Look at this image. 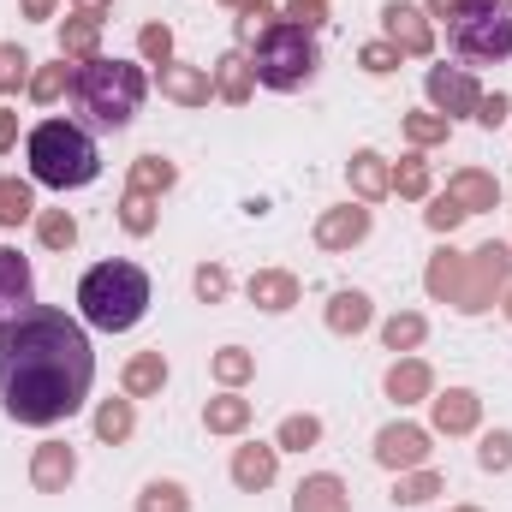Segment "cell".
Masks as SVG:
<instances>
[{"label":"cell","mask_w":512,"mask_h":512,"mask_svg":"<svg viewBox=\"0 0 512 512\" xmlns=\"http://www.w3.org/2000/svg\"><path fill=\"white\" fill-rule=\"evenodd\" d=\"M364 239H370V209H364V203L322 209V221H316V245H322V251H352V245H364Z\"/></svg>","instance_id":"cell-13"},{"label":"cell","mask_w":512,"mask_h":512,"mask_svg":"<svg viewBox=\"0 0 512 512\" xmlns=\"http://www.w3.org/2000/svg\"><path fill=\"white\" fill-rule=\"evenodd\" d=\"M393 191L399 197H429V161L411 149V155H399V167H393Z\"/></svg>","instance_id":"cell-37"},{"label":"cell","mask_w":512,"mask_h":512,"mask_svg":"<svg viewBox=\"0 0 512 512\" xmlns=\"http://www.w3.org/2000/svg\"><path fill=\"white\" fill-rule=\"evenodd\" d=\"M209 78H215V96H221V102H233V108H245V102H251V90H256V72H251V60H245L239 48H233V54H221Z\"/></svg>","instance_id":"cell-21"},{"label":"cell","mask_w":512,"mask_h":512,"mask_svg":"<svg viewBox=\"0 0 512 512\" xmlns=\"http://www.w3.org/2000/svg\"><path fill=\"white\" fill-rule=\"evenodd\" d=\"M72 477H78V453H72L66 441H42V447L30 453V483H36L42 495H60Z\"/></svg>","instance_id":"cell-15"},{"label":"cell","mask_w":512,"mask_h":512,"mask_svg":"<svg viewBox=\"0 0 512 512\" xmlns=\"http://www.w3.org/2000/svg\"><path fill=\"white\" fill-rule=\"evenodd\" d=\"M221 6H233V12H245V6H256V0H221Z\"/></svg>","instance_id":"cell-54"},{"label":"cell","mask_w":512,"mask_h":512,"mask_svg":"<svg viewBox=\"0 0 512 512\" xmlns=\"http://www.w3.org/2000/svg\"><path fill=\"white\" fill-rule=\"evenodd\" d=\"M36 215V197L24 179H0V227H24Z\"/></svg>","instance_id":"cell-31"},{"label":"cell","mask_w":512,"mask_h":512,"mask_svg":"<svg viewBox=\"0 0 512 512\" xmlns=\"http://www.w3.org/2000/svg\"><path fill=\"white\" fill-rule=\"evenodd\" d=\"M90 382H96V352L84 322H72L54 304H36L0 322V405L12 423L48 429L84 411Z\"/></svg>","instance_id":"cell-1"},{"label":"cell","mask_w":512,"mask_h":512,"mask_svg":"<svg viewBox=\"0 0 512 512\" xmlns=\"http://www.w3.org/2000/svg\"><path fill=\"white\" fill-rule=\"evenodd\" d=\"M447 42L471 66H495L512 54V0H465L447 18Z\"/></svg>","instance_id":"cell-5"},{"label":"cell","mask_w":512,"mask_h":512,"mask_svg":"<svg viewBox=\"0 0 512 512\" xmlns=\"http://www.w3.org/2000/svg\"><path fill=\"white\" fill-rule=\"evenodd\" d=\"M447 197L465 209V215H483V209H501V185H495V173H477V167H459L453 179H447Z\"/></svg>","instance_id":"cell-16"},{"label":"cell","mask_w":512,"mask_h":512,"mask_svg":"<svg viewBox=\"0 0 512 512\" xmlns=\"http://www.w3.org/2000/svg\"><path fill=\"white\" fill-rule=\"evenodd\" d=\"M435 495H441V477H435V471H423V465H417V471H399V489H393L399 507H423V501H435Z\"/></svg>","instance_id":"cell-35"},{"label":"cell","mask_w":512,"mask_h":512,"mask_svg":"<svg viewBox=\"0 0 512 512\" xmlns=\"http://www.w3.org/2000/svg\"><path fill=\"white\" fill-rule=\"evenodd\" d=\"M477 465H483V471H512V435L507 429H489V435H483Z\"/></svg>","instance_id":"cell-43"},{"label":"cell","mask_w":512,"mask_h":512,"mask_svg":"<svg viewBox=\"0 0 512 512\" xmlns=\"http://www.w3.org/2000/svg\"><path fill=\"white\" fill-rule=\"evenodd\" d=\"M316 441H322V417H310V411L280 417V435H274L280 453H304V447H316Z\"/></svg>","instance_id":"cell-29"},{"label":"cell","mask_w":512,"mask_h":512,"mask_svg":"<svg viewBox=\"0 0 512 512\" xmlns=\"http://www.w3.org/2000/svg\"><path fill=\"white\" fill-rule=\"evenodd\" d=\"M155 84H161V96L179 102V108H209V96H215V78H209L203 66H179V60L155 66Z\"/></svg>","instance_id":"cell-12"},{"label":"cell","mask_w":512,"mask_h":512,"mask_svg":"<svg viewBox=\"0 0 512 512\" xmlns=\"http://www.w3.org/2000/svg\"><path fill=\"white\" fill-rule=\"evenodd\" d=\"M137 512H191V495H185L179 483L155 477V483H143V495H137Z\"/></svg>","instance_id":"cell-33"},{"label":"cell","mask_w":512,"mask_h":512,"mask_svg":"<svg viewBox=\"0 0 512 512\" xmlns=\"http://www.w3.org/2000/svg\"><path fill=\"white\" fill-rule=\"evenodd\" d=\"M316 66H322L316 36L298 30V24H286V18L256 42V54H251L256 84H268V90H304V84L316 78Z\"/></svg>","instance_id":"cell-6"},{"label":"cell","mask_w":512,"mask_h":512,"mask_svg":"<svg viewBox=\"0 0 512 512\" xmlns=\"http://www.w3.org/2000/svg\"><path fill=\"white\" fill-rule=\"evenodd\" d=\"M96 42H102V24L96 18H66L60 24V60H96Z\"/></svg>","instance_id":"cell-28"},{"label":"cell","mask_w":512,"mask_h":512,"mask_svg":"<svg viewBox=\"0 0 512 512\" xmlns=\"http://www.w3.org/2000/svg\"><path fill=\"white\" fill-rule=\"evenodd\" d=\"M382 30H387V48H393V54L423 60V54L435 48L429 12H417V6H405V0H387V6H382Z\"/></svg>","instance_id":"cell-9"},{"label":"cell","mask_w":512,"mask_h":512,"mask_svg":"<svg viewBox=\"0 0 512 512\" xmlns=\"http://www.w3.org/2000/svg\"><path fill=\"white\" fill-rule=\"evenodd\" d=\"M507 286H512V251H507V245H477V251L465 256V274H459V304H453V310L483 316V310H489Z\"/></svg>","instance_id":"cell-7"},{"label":"cell","mask_w":512,"mask_h":512,"mask_svg":"<svg viewBox=\"0 0 512 512\" xmlns=\"http://www.w3.org/2000/svg\"><path fill=\"white\" fill-rule=\"evenodd\" d=\"M447 131H453V120H441V114H405V137H411L417 149L447 143Z\"/></svg>","instance_id":"cell-41"},{"label":"cell","mask_w":512,"mask_h":512,"mask_svg":"<svg viewBox=\"0 0 512 512\" xmlns=\"http://www.w3.org/2000/svg\"><path fill=\"white\" fill-rule=\"evenodd\" d=\"M358 66H364V72H376V78H387V72L399 66V54H393L387 42H364V48H358Z\"/></svg>","instance_id":"cell-48"},{"label":"cell","mask_w":512,"mask_h":512,"mask_svg":"<svg viewBox=\"0 0 512 512\" xmlns=\"http://www.w3.org/2000/svg\"><path fill=\"white\" fill-rule=\"evenodd\" d=\"M429 411H435V435H471L477 417H483V399L471 387H447V393L429 399Z\"/></svg>","instance_id":"cell-14"},{"label":"cell","mask_w":512,"mask_h":512,"mask_svg":"<svg viewBox=\"0 0 512 512\" xmlns=\"http://www.w3.org/2000/svg\"><path fill=\"white\" fill-rule=\"evenodd\" d=\"M346 173H352V191H358V203H382L387 191H393V167H387L376 149H358V155L346 161Z\"/></svg>","instance_id":"cell-20"},{"label":"cell","mask_w":512,"mask_h":512,"mask_svg":"<svg viewBox=\"0 0 512 512\" xmlns=\"http://www.w3.org/2000/svg\"><path fill=\"white\" fill-rule=\"evenodd\" d=\"M36 239H42L48 251H72V245H78V221H72L66 209H42V215H36Z\"/></svg>","instance_id":"cell-30"},{"label":"cell","mask_w":512,"mask_h":512,"mask_svg":"<svg viewBox=\"0 0 512 512\" xmlns=\"http://www.w3.org/2000/svg\"><path fill=\"white\" fill-rule=\"evenodd\" d=\"M274 471H280V447L251 441V447H239V453H233V483H239L245 495H262V489L274 483Z\"/></svg>","instance_id":"cell-17"},{"label":"cell","mask_w":512,"mask_h":512,"mask_svg":"<svg viewBox=\"0 0 512 512\" xmlns=\"http://www.w3.org/2000/svg\"><path fill=\"white\" fill-rule=\"evenodd\" d=\"M245 423H251V399H239V393H221V399L203 405V429L209 435H239Z\"/></svg>","instance_id":"cell-27"},{"label":"cell","mask_w":512,"mask_h":512,"mask_svg":"<svg viewBox=\"0 0 512 512\" xmlns=\"http://www.w3.org/2000/svg\"><path fill=\"white\" fill-rule=\"evenodd\" d=\"M137 48H143V60L167 66V60H173V30H167V24H143V30H137Z\"/></svg>","instance_id":"cell-45"},{"label":"cell","mask_w":512,"mask_h":512,"mask_svg":"<svg viewBox=\"0 0 512 512\" xmlns=\"http://www.w3.org/2000/svg\"><path fill=\"white\" fill-rule=\"evenodd\" d=\"M18 6H24V18H54L60 0H18Z\"/></svg>","instance_id":"cell-52"},{"label":"cell","mask_w":512,"mask_h":512,"mask_svg":"<svg viewBox=\"0 0 512 512\" xmlns=\"http://www.w3.org/2000/svg\"><path fill=\"white\" fill-rule=\"evenodd\" d=\"M66 90H72V72H66V60H60V66H42V72H30V102H42V108H48V102H60Z\"/></svg>","instance_id":"cell-40"},{"label":"cell","mask_w":512,"mask_h":512,"mask_svg":"<svg viewBox=\"0 0 512 512\" xmlns=\"http://www.w3.org/2000/svg\"><path fill=\"white\" fill-rule=\"evenodd\" d=\"M370 322H376V304L364 292H334L328 298V328L334 334H364Z\"/></svg>","instance_id":"cell-24"},{"label":"cell","mask_w":512,"mask_h":512,"mask_svg":"<svg viewBox=\"0 0 512 512\" xmlns=\"http://www.w3.org/2000/svg\"><path fill=\"white\" fill-rule=\"evenodd\" d=\"M209 370H215V382H221V387H239V382H251L256 358L245 352V346H221V352L209 358Z\"/></svg>","instance_id":"cell-34"},{"label":"cell","mask_w":512,"mask_h":512,"mask_svg":"<svg viewBox=\"0 0 512 512\" xmlns=\"http://www.w3.org/2000/svg\"><path fill=\"white\" fill-rule=\"evenodd\" d=\"M280 18H286V24H298V30H310V36H316V30H322V24H328V0H286V6H280Z\"/></svg>","instance_id":"cell-44"},{"label":"cell","mask_w":512,"mask_h":512,"mask_svg":"<svg viewBox=\"0 0 512 512\" xmlns=\"http://www.w3.org/2000/svg\"><path fill=\"white\" fill-rule=\"evenodd\" d=\"M501 298H507V322H512V286H507V292H501Z\"/></svg>","instance_id":"cell-55"},{"label":"cell","mask_w":512,"mask_h":512,"mask_svg":"<svg viewBox=\"0 0 512 512\" xmlns=\"http://www.w3.org/2000/svg\"><path fill=\"white\" fill-rule=\"evenodd\" d=\"M251 304L268 310V316L292 310V304H298V274H286V268H256L251 274Z\"/></svg>","instance_id":"cell-19"},{"label":"cell","mask_w":512,"mask_h":512,"mask_svg":"<svg viewBox=\"0 0 512 512\" xmlns=\"http://www.w3.org/2000/svg\"><path fill=\"white\" fill-rule=\"evenodd\" d=\"M12 90H30V54L18 42H0V96Z\"/></svg>","instance_id":"cell-38"},{"label":"cell","mask_w":512,"mask_h":512,"mask_svg":"<svg viewBox=\"0 0 512 512\" xmlns=\"http://www.w3.org/2000/svg\"><path fill=\"white\" fill-rule=\"evenodd\" d=\"M12 143H18V114H12V108H0V155H6Z\"/></svg>","instance_id":"cell-50"},{"label":"cell","mask_w":512,"mask_h":512,"mask_svg":"<svg viewBox=\"0 0 512 512\" xmlns=\"http://www.w3.org/2000/svg\"><path fill=\"white\" fill-rule=\"evenodd\" d=\"M292 512H352V495H346V483H340L334 471H316V477L298 483Z\"/></svg>","instance_id":"cell-18"},{"label":"cell","mask_w":512,"mask_h":512,"mask_svg":"<svg viewBox=\"0 0 512 512\" xmlns=\"http://www.w3.org/2000/svg\"><path fill=\"white\" fill-rule=\"evenodd\" d=\"M24 310H36V268H30V256L0 245V322H12Z\"/></svg>","instance_id":"cell-10"},{"label":"cell","mask_w":512,"mask_h":512,"mask_svg":"<svg viewBox=\"0 0 512 512\" xmlns=\"http://www.w3.org/2000/svg\"><path fill=\"white\" fill-rule=\"evenodd\" d=\"M227 286H233V280H227V268H221V262H203V268H197V298H203V304H221V298H227Z\"/></svg>","instance_id":"cell-47"},{"label":"cell","mask_w":512,"mask_h":512,"mask_svg":"<svg viewBox=\"0 0 512 512\" xmlns=\"http://www.w3.org/2000/svg\"><path fill=\"white\" fill-rule=\"evenodd\" d=\"M507 114H512V102H507V96H501V90H495V96H483V102H477V126H489V131L501 126V120H507Z\"/></svg>","instance_id":"cell-49"},{"label":"cell","mask_w":512,"mask_h":512,"mask_svg":"<svg viewBox=\"0 0 512 512\" xmlns=\"http://www.w3.org/2000/svg\"><path fill=\"white\" fill-rule=\"evenodd\" d=\"M24 155H30V179L36 185H54V191H78L102 173V155H96V137L72 120H42V126L24 137Z\"/></svg>","instance_id":"cell-4"},{"label":"cell","mask_w":512,"mask_h":512,"mask_svg":"<svg viewBox=\"0 0 512 512\" xmlns=\"http://www.w3.org/2000/svg\"><path fill=\"white\" fill-rule=\"evenodd\" d=\"M423 90H429V102H435V114H441V120H465V114L477 120L483 90H477V78H471L465 66H429Z\"/></svg>","instance_id":"cell-8"},{"label":"cell","mask_w":512,"mask_h":512,"mask_svg":"<svg viewBox=\"0 0 512 512\" xmlns=\"http://www.w3.org/2000/svg\"><path fill=\"white\" fill-rule=\"evenodd\" d=\"M173 179H179V167L167 161V155H137L126 173V191L137 197H161V191H173Z\"/></svg>","instance_id":"cell-23"},{"label":"cell","mask_w":512,"mask_h":512,"mask_svg":"<svg viewBox=\"0 0 512 512\" xmlns=\"http://www.w3.org/2000/svg\"><path fill=\"white\" fill-rule=\"evenodd\" d=\"M423 334H429V322H423L417 310H399V316L382 328L387 352H417V346H423Z\"/></svg>","instance_id":"cell-32"},{"label":"cell","mask_w":512,"mask_h":512,"mask_svg":"<svg viewBox=\"0 0 512 512\" xmlns=\"http://www.w3.org/2000/svg\"><path fill=\"white\" fill-rule=\"evenodd\" d=\"M459 6H465V0H429V18H453Z\"/></svg>","instance_id":"cell-53"},{"label":"cell","mask_w":512,"mask_h":512,"mask_svg":"<svg viewBox=\"0 0 512 512\" xmlns=\"http://www.w3.org/2000/svg\"><path fill=\"white\" fill-rule=\"evenodd\" d=\"M459 274H465V256H459V251H435V256H429V268H423V286H429V298H441V304H459Z\"/></svg>","instance_id":"cell-26"},{"label":"cell","mask_w":512,"mask_h":512,"mask_svg":"<svg viewBox=\"0 0 512 512\" xmlns=\"http://www.w3.org/2000/svg\"><path fill=\"white\" fill-rule=\"evenodd\" d=\"M376 459H382L387 471H417V465L429 459V429H417V423H387L382 435H376Z\"/></svg>","instance_id":"cell-11"},{"label":"cell","mask_w":512,"mask_h":512,"mask_svg":"<svg viewBox=\"0 0 512 512\" xmlns=\"http://www.w3.org/2000/svg\"><path fill=\"white\" fill-rule=\"evenodd\" d=\"M131 429H137L131 399H108V405L96 411V435H102V441H114V447H120V441H131Z\"/></svg>","instance_id":"cell-36"},{"label":"cell","mask_w":512,"mask_h":512,"mask_svg":"<svg viewBox=\"0 0 512 512\" xmlns=\"http://www.w3.org/2000/svg\"><path fill=\"white\" fill-rule=\"evenodd\" d=\"M453 512H483V507H453Z\"/></svg>","instance_id":"cell-56"},{"label":"cell","mask_w":512,"mask_h":512,"mask_svg":"<svg viewBox=\"0 0 512 512\" xmlns=\"http://www.w3.org/2000/svg\"><path fill=\"white\" fill-rule=\"evenodd\" d=\"M423 221H429V233H453V227L465 221V209H459V203H453V197L441 191V197H435V203L423 209Z\"/></svg>","instance_id":"cell-46"},{"label":"cell","mask_w":512,"mask_h":512,"mask_svg":"<svg viewBox=\"0 0 512 512\" xmlns=\"http://www.w3.org/2000/svg\"><path fill=\"white\" fill-rule=\"evenodd\" d=\"M120 227H126L131 239H149V233H155V197L126 191V197H120Z\"/></svg>","instance_id":"cell-39"},{"label":"cell","mask_w":512,"mask_h":512,"mask_svg":"<svg viewBox=\"0 0 512 512\" xmlns=\"http://www.w3.org/2000/svg\"><path fill=\"white\" fill-rule=\"evenodd\" d=\"M72 6H78V18H96V24H102V18H108V6H114V0H72Z\"/></svg>","instance_id":"cell-51"},{"label":"cell","mask_w":512,"mask_h":512,"mask_svg":"<svg viewBox=\"0 0 512 512\" xmlns=\"http://www.w3.org/2000/svg\"><path fill=\"white\" fill-rule=\"evenodd\" d=\"M120 382H126V399H155V393L167 387V358H161V352H137Z\"/></svg>","instance_id":"cell-25"},{"label":"cell","mask_w":512,"mask_h":512,"mask_svg":"<svg viewBox=\"0 0 512 512\" xmlns=\"http://www.w3.org/2000/svg\"><path fill=\"white\" fill-rule=\"evenodd\" d=\"M143 90H149V78L126 66V60H108V54H96V60H84L78 72H72V108L84 114V126L96 131H120L137 120V108H143Z\"/></svg>","instance_id":"cell-2"},{"label":"cell","mask_w":512,"mask_h":512,"mask_svg":"<svg viewBox=\"0 0 512 512\" xmlns=\"http://www.w3.org/2000/svg\"><path fill=\"white\" fill-rule=\"evenodd\" d=\"M429 393H435V376H429V364H423V358H399V364L387 370V399L417 405V399H429Z\"/></svg>","instance_id":"cell-22"},{"label":"cell","mask_w":512,"mask_h":512,"mask_svg":"<svg viewBox=\"0 0 512 512\" xmlns=\"http://www.w3.org/2000/svg\"><path fill=\"white\" fill-rule=\"evenodd\" d=\"M78 310H84L90 328L126 334V328L143 322V310H149V274H143L137 262H126V256L96 262V268L78 280Z\"/></svg>","instance_id":"cell-3"},{"label":"cell","mask_w":512,"mask_h":512,"mask_svg":"<svg viewBox=\"0 0 512 512\" xmlns=\"http://www.w3.org/2000/svg\"><path fill=\"white\" fill-rule=\"evenodd\" d=\"M274 24H280V12H274L268 0H256V6H245V12H239V42H262Z\"/></svg>","instance_id":"cell-42"}]
</instances>
